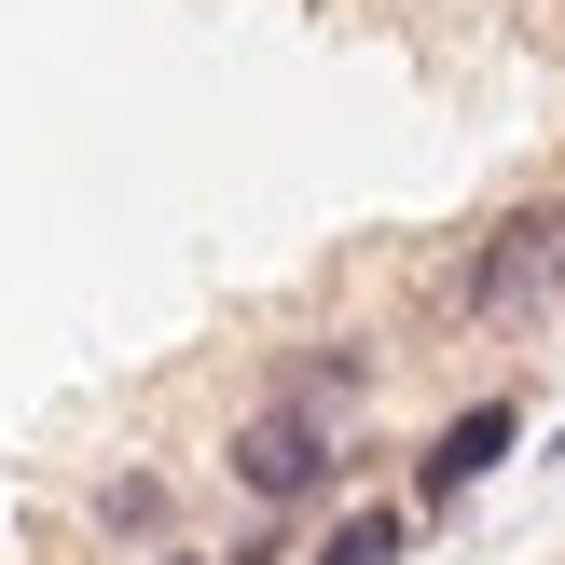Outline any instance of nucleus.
Returning a JSON list of instances; mask_svg holds the SVG:
<instances>
[{
  "label": "nucleus",
  "mask_w": 565,
  "mask_h": 565,
  "mask_svg": "<svg viewBox=\"0 0 565 565\" xmlns=\"http://www.w3.org/2000/svg\"><path fill=\"white\" fill-rule=\"evenodd\" d=\"M276 401H303V414H331V428H345V414L373 401V345H303L290 373H276Z\"/></svg>",
  "instance_id": "nucleus-5"
},
{
  "label": "nucleus",
  "mask_w": 565,
  "mask_h": 565,
  "mask_svg": "<svg viewBox=\"0 0 565 565\" xmlns=\"http://www.w3.org/2000/svg\"><path fill=\"white\" fill-rule=\"evenodd\" d=\"M83 524L125 539V552H166V539H180V483H166V469H110V483L83 497Z\"/></svg>",
  "instance_id": "nucleus-4"
},
{
  "label": "nucleus",
  "mask_w": 565,
  "mask_h": 565,
  "mask_svg": "<svg viewBox=\"0 0 565 565\" xmlns=\"http://www.w3.org/2000/svg\"><path fill=\"white\" fill-rule=\"evenodd\" d=\"M221 469H235L248 511H318V497H345V483H359L345 428H331V414H303V401H263L235 441H221Z\"/></svg>",
  "instance_id": "nucleus-1"
},
{
  "label": "nucleus",
  "mask_w": 565,
  "mask_h": 565,
  "mask_svg": "<svg viewBox=\"0 0 565 565\" xmlns=\"http://www.w3.org/2000/svg\"><path fill=\"white\" fill-rule=\"evenodd\" d=\"M552 290H565V193H524L456 263V318H524V303H552Z\"/></svg>",
  "instance_id": "nucleus-2"
},
{
  "label": "nucleus",
  "mask_w": 565,
  "mask_h": 565,
  "mask_svg": "<svg viewBox=\"0 0 565 565\" xmlns=\"http://www.w3.org/2000/svg\"><path fill=\"white\" fill-rule=\"evenodd\" d=\"M401 552H414V497H373V511H345L303 565H401Z\"/></svg>",
  "instance_id": "nucleus-6"
},
{
  "label": "nucleus",
  "mask_w": 565,
  "mask_h": 565,
  "mask_svg": "<svg viewBox=\"0 0 565 565\" xmlns=\"http://www.w3.org/2000/svg\"><path fill=\"white\" fill-rule=\"evenodd\" d=\"M511 441H524V401H469V414H441V428H428V456H414V524L469 511V497L511 469Z\"/></svg>",
  "instance_id": "nucleus-3"
},
{
  "label": "nucleus",
  "mask_w": 565,
  "mask_h": 565,
  "mask_svg": "<svg viewBox=\"0 0 565 565\" xmlns=\"http://www.w3.org/2000/svg\"><path fill=\"white\" fill-rule=\"evenodd\" d=\"M290 524H303V511H263V524H248V539L221 552V565H290Z\"/></svg>",
  "instance_id": "nucleus-7"
},
{
  "label": "nucleus",
  "mask_w": 565,
  "mask_h": 565,
  "mask_svg": "<svg viewBox=\"0 0 565 565\" xmlns=\"http://www.w3.org/2000/svg\"><path fill=\"white\" fill-rule=\"evenodd\" d=\"M152 565H221V552H152Z\"/></svg>",
  "instance_id": "nucleus-8"
}]
</instances>
